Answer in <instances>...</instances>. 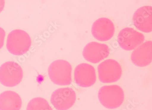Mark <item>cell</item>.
Returning a JSON list of instances; mask_svg holds the SVG:
<instances>
[{"label":"cell","instance_id":"obj_7","mask_svg":"<svg viewBox=\"0 0 152 110\" xmlns=\"http://www.w3.org/2000/svg\"><path fill=\"white\" fill-rule=\"evenodd\" d=\"M120 46L126 51L134 50L145 40L143 34L131 28H126L120 30L118 36Z\"/></svg>","mask_w":152,"mask_h":110},{"label":"cell","instance_id":"obj_11","mask_svg":"<svg viewBox=\"0 0 152 110\" xmlns=\"http://www.w3.org/2000/svg\"><path fill=\"white\" fill-rule=\"evenodd\" d=\"M132 21L136 28L139 30L145 33L152 32V7L143 6L138 8L133 15Z\"/></svg>","mask_w":152,"mask_h":110},{"label":"cell","instance_id":"obj_1","mask_svg":"<svg viewBox=\"0 0 152 110\" xmlns=\"http://www.w3.org/2000/svg\"><path fill=\"white\" fill-rule=\"evenodd\" d=\"M31 45L32 40L28 34L22 30L16 29L8 34L6 46L11 54L22 56L29 50Z\"/></svg>","mask_w":152,"mask_h":110},{"label":"cell","instance_id":"obj_3","mask_svg":"<svg viewBox=\"0 0 152 110\" xmlns=\"http://www.w3.org/2000/svg\"><path fill=\"white\" fill-rule=\"evenodd\" d=\"M72 66L67 61L58 60L48 67V76L55 84L60 86L69 85L72 82Z\"/></svg>","mask_w":152,"mask_h":110},{"label":"cell","instance_id":"obj_8","mask_svg":"<svg viewBox=\"0 0 152 110\" xmlns=\"http://www.w3.org/2000/svg\"><path fill=\"white\" fill-rule=\"evenodd\" d=\"M110 48L106 44L91 42L84 47L83 56L88 62L96 64L109 56Z\"/></svg>","mask_w":152,"mask_h":110},{"label":"cell","instance_id":"obj_5","mask_svg":"<svg viewBox=\"0 0 152 110\" xmlns=\"http://www.w3.org/2000/svg\"><path fill=\"white\" fill-rule=\"evenodd\" d=\"M97 70L99 80L103 83L115 82L119 80L122 75L121 66L114 59L103 61L98 65Z\"/></svg>","mask_w":152,"mask_h":110},{"label":"cell","instance_id":"obj_6","mask_svg":"<svg viewBox=\"0 0 152 110\" xmlns=\"http://www.w3.org/2000/svg\"><path fill=\"white\" fill-rule=\"evenodd\" d=\"M76 100V93L73 89L64 88L53 91L50 101L57 110H68L73 106Z\"/></svg>","mask_w":152,"mask_h":110},{"label":"cell","instance_id":"obj_16","mask_svg":"<svg viewBox=\"0 0 152 110\" xmlns=\"http://www.w3.org/2000/svg\"><path fill=\"white\" fill-rule=\"evenodd\" d=\"M5 5V0H0V13L4 9Z\"/></svg>","mask_w":152,"mask_h":110},{"label":"cell","instance_id":"obj_9","mask_svg":"<svg viewBox=\"0 0 152 110\" xmlns=\"http://www.w3.org/2000/svg\"><path fill=\"white\" fill-rule=\"evenodd\" d=\"M74 81L79 87H91L96 81V69L93 66L87 63L79 64L75 69Z\"/></svg>","mask_w":152,"mask_h":110},{"label":"cell","instance_id":"obj_15","mask_svg":"<svg viewBox=\"0 0 152 110\" xmlns=\"http://www.w3.org/2000/svg\"><path fill=\"white\" fill-rule=\"evenodd\" d=\"M6 33L3 29L0 27V49L3 47L5 41Z\"/></svg>","mask_w":152,"mask_h":110},{"label":"cell","instance_id":"obj_2","mask_svg":"<svg viewBox=\"0 0 152 110\" xmlns=\"http://www.w3.org/2000/svg\"><path fill=\"white\" fill-rule=\"evenodd\" d=\"M98 96L102 105L109 109H117L120 107L125 99L124 90L117 85L102 87L98 92Z\"/></svg>","mask_w":152,"mask_h":110},{"label":"cell","instance_id":"obj_14","mask_svg":"<svg viewBox=\"0 0 152 110\" xmlns=\"http://www.w3.org/2000/svg\"><path fill=\"white\" fill-rule=\"evenodd\" d=\"M27 110H53L48 101L42 97H35L28 103Z\"/></svg>","mask_w":152,"mask_h":110},{"label":"cell","instance_id":"obj_12","mask_svg":"<svg viewBox=\"0 0 152 110\" xmlns=\"http://www.w3.org/2000/svg\"><path fill=\"white\" fill-rule=\"evenodd\" d=\"M131 59L133 64L139 67L150 65L152 61V42L148 41L142 43L135 49Z\"/></svg>","mask_w":152,"mask_h":110},{"label":"cell","instance_id":"obj_4","mask_svg":"<svg viewBox=\"0 0 152 110\" xmlns=\"http://www.w3.org/2000/svg\"><path fill=\"white\" fill-rule=\"evenodd\" d=\"M23 76L22 67L15 62L8 61L0 67V82L4 86L15 87L22 82Z\"/></svg>","mask_w":152,"mask_h":110},{"label":"cell","instance_id":"obj_10","mask_svg":"<svg viewBox=\"0 0 152 110\" xmlns=\"http://www.w3.org/2000/svg\"><path fill=\"white\" fill-rule=\"evenodd\" d=\"M114 24L107 18L102 17L94 22L91 28V33L94 38L99 41L110 40L115 34Z\"/></svg>","mask_w":152,"mask_h":110},{"label":"cell","instance_id":"obj_13","mask_svg":"<svg viewBox=\"0 0 152 110\" xmlns=\"http://www.w3.org/2000/svg\"><path fill=\"white\" fill-rule=\"evenodd\" d=\"M22 101L15 91L7 90L0 94V110H20Z\"/></svg>","mask_w":152,"mask_h":110}]
</instances>
